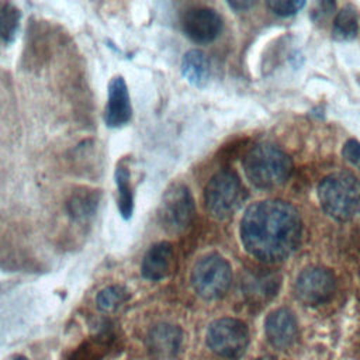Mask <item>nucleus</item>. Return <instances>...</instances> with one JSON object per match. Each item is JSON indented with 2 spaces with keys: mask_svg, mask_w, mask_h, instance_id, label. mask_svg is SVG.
Instances as JSON below:
<instances>
[{
  "mask_svg": "<svg viewBox=\"0 0 360 360\" xmlns=\"http://www.w3.org/2000/svg\"><path fill=\"white\" fill-rule=\"evenodd\" d=\"M301 236L300 212L281 200L252 204L240 221V239L245 249L266 263L287 259L298 248Z\"/></svg>",
  "mask_w": 360,
  "mask_h": 360,
  "instance_id": "1",
  "label": "nucleus"
},
{
  "mask_svg": "<svg viewBox=\"0 0 360 360\" xmlns=\"http://www.w3.org/2000/svg\"><path fill=\"white\" fill-rule=\"evenodd\" d=\"M318 198L325 214L347 221L360 208V180L350 172H335L319 183Z\"/></svg>",
  "mask_w": 360,
  "mask_h": 360,
  "instance_id": "2",
  "label": "nucleus"
},
{
  "mask_svg": "<svg viewBox=\"0 0 360 360\" xmlns=\"http://www.w3.org/2000/svg\"><path fill=\"white\" fill-rule=\"evenodd\" d=\"M243 170L248 180L259 188H273L283 184L291 174L290 156L274 145L253 146L243 158Z\"/></svg>",
  "mask_w": 360,
  "mask_h": 360,
  "instance_id": "3",
  "label": "nucleus"
},
{
  "mask_svg": "<svg viewBox=\"0 0 360 360\" xmlns=\"http://www.w3.org/2000/svg\"><path fill=\"white\" fill-rule=\"evenodd\" d=\"M245 200L243 186L231 170H221L215 173L205 186L204 201L205 208L211 217L217 219H226L232 217Z\"/></svg>",
  "mask_w": 360,
  "mask_h": 360,
  "instance_id": "4",
  "label": "nucleus"
},
{
  "mask_svg": "<svg viewBox=\"0 0 360 360\" xmlns=\"http://www.w3.org/2000/svg\"><path fill=\"white\" fill-rule=\"evenodd\" d=\"M195 217L194 198L183 183L170 184L160 200L158 221L162 229L170 235L186 232Z\"/></svg>",
  "mask_w": 360,
  "mask_h": 360,
  "instance_id": "5",
  "label": "nucleus"
},
{
  "mask_svg": "<svg viewBox=\"0 0 360 360\" xmlns=\"http://www.w3.org/2000/svg\"><path fill=\"white\" fill-rule=\"evenodd\" d=\"M232 283V269L218 253L201 257L193 267L191 285L204 300H218L226 294Z\"/></svg>",
  "mask_w": 360,
  "mask_h": 360,
  "instance_id": "6",
  "label": "nucleus"
},
{
  "mask_svg": "<svg viewBox=\"0 0 360 360\" xmlns=\"http://www.w3.org/2000/svg\"><path fill=\"white\" fill-rule=\"evenodd\" d=\"M249 343L246 325L235 318H221L214 321L207 330L208 347L221 357H240Z\"/></svg>",
  "mask_w": 360,
  "mask_h": 360,
  "instance_id": "7",
  "label": "nucleus"
},
{
  "mask_svg": "<svg viewBox=\"0 0 360 360\" xmlns=\"http://www.w3.org/2000/svg\"><path fill=\"white\" fill-rule=\"evenodd\" d=\"M336 281L330 270L323 267H307L295 281V295L307 305L326 302L335 292Z\"/></svg>",
  "mask_w": 360,
  "mask_h": 360,
  "instance_id": "8",
  "label": "nucleus"
},
{
  "mask_svg": "<svg viewBox=\"0 0 360 360\" xmlns=\"http://www.w3.org/2000/svg\"><path fill=\"white\" fill-rule=\"evenodd\" d=\"M181 30L197 44L212 42L222 31V17L210 7H193L181 15Z\"/></svg>",
  "mask_w": 360,
  "mask_h": 360,
  "instance_id": "9",
  "label": "nucleus"
},
{
  "mask_svg": "<svg viewBox=\"0 0 360 360\" xmlns=\"http://www.w3.org/2000/svg\"><path fill=\"white\" fill-rule=\"evenodd\" d=\"M107 93L104 122L110 128H121L127 125L132 117L131 97L124 77L114 76L108 83Z\"/></svg>",
  "mask_w": 360,
  "mask_h": 360,
  "instance_id": "10",
  "label": "nucleus"
},
{
  "mask_svg": "<svg viewBox=\"0 0 360 360\" xmlns=\"http://www.w3.org/2000/svg\"><path fill=\"white\" fill-rule=\"evenodd\" d=\"M264 326L269 342L278 349L291 346L297 338V319L294 314L287 308H278L273 311L267 316Z\"/></svg>",
  "mask_w": 360,
  "mask_h": 360,
  "instance_id": "11",
  "label": "nucleus"
},
{
  "mask_svg": "<svg viewBox=\"0 0 360 360\" xmlns=\"http://www.w3.org/2000/svg\"><path fill=\"white\" fill-rule=\"evenodd\" d=\"M174 264L173 248L169 242H158L145 253L141 264V273L145 278L158 281L167 277Z\"/></svg>",
  "mask_w": 360,
  "mask_h": 360,
  "instance_id": "12",
  "label": "nucleus"
},
{
  "mask_svg": "<svg viewBox=\"0 0 360 360\" xmlns=\"http://www.w3.org/2000/svg\"><path fill=\"white\" fill-rule=\"evenodd\" d=\"M149 349L159 357L173 356L181 343V330L170 323H159L149 332Z\"/></svg>",
  "mask_w": 360,
  "mask_h": 360,
  "instance_id": "13",
  "label": "nucleus"
},
{
  "mask_svg": "<svg viewBox=\"0 0 360 360\" xmlns=\"http://www.w3.org/2000/svg\"><path fill=\"white\" fill-rule=\"evenodd\" d=\"M181 75L194 87H204L210 80V60L200 49H190L181 60Z\"/></svg>",
  "mask_w": 360,
  "mask_h": 360,
  "instance_id": "14",
  "label": "nucleus"
},
{
  "mask_svg": "<svg viewBox=\"0 0 360 360\" xmlns=\"http://www.w3.org/2000/svg\"><path fill=\"white\" fill-rule=\"evenodd\" d=\"M115 186H117V205L121 217L124 219H129L134 212V188L131 184V170L128 165V159H122L118 162L115 167Z\"/></svg>",
  "mask_w": 360,
  "mask_h": 360,
  "instance_id": "15",
  "label": "nucleus"
},
{
  "mask_svg": "<svg viewBox=\"0 0 360 360\" xmlns=\"http://www.w3.org/2000/svg\"><path fill=\"white\" fill-rule=\"evenodd\" d=\"M100 193L91 188H77L72 193L70 198L68 200V212L75 221H87L90 219L98 207Z\"/></svg>",
  "mask_w": 360,
  "mask_h": 360,
  "instance_id": "16",
  "label": "nucleus"
},
{
  "mask_svg": "<svg viewBox=\"0 0 360 360\" xmlns=\"http://www.w3.org/2000/svg\"><path fill=\"white\" fill-rule=\"evenodd\" d=\"M359 18L354 7H342L333 21V37L339 41H349L357 35Z\"/></svg>",
  "mask_w": 360,
  "mask_h": 360,
  "instance_id": "17",
  "label": "nucleus"
},
{
  "mask_svg": "<svg viewBox=\"0 0 360 360\" xmlns=\"http://www.w3.org/2000/svg\"><path fill=\"white\" fill-rule=\"evenodd\" d=\"M280 278L274 274H262L246 281V294L255 301H267L277 294Z\"/></svg>",
  "mask_w": 360,
  "mask_h": 360,
  "instance_id": "18",
  "label": "nucleus"
},
{
  "mask_svg": "<svg viewBox=\"0 0 360 360\" xmlns=\"http://www.w3.org/2000/svg\"><path fill=\"white\" fill-rule=\"evenodd\" d=\"M21 20V11L11 3L0 7V38L6 44H13Z\"/></svg>",
  "mask_w": 360,
  "mask_h": 360,
  "instance_id": "19",
  "label": "nucleus"
},
{
  "mask_svg": "<svg viewBox=\"0 0 360 360\" xmlns=\"http://www.w3.org/2000/svg\"><path fill=\"white\" fill-rule=\"evenodd\" d=\"M128 300V291L122 285H110L103 288L96 298L98 309L104 312L115 311Z\"/></svg>",
  "mask_w": 360,
  "mask_h": 360,
  "instance_id": "20",
  "label": "nucleus"
},
{
  "mask_svg": "<svg viewBox=\"0 0 360 360\" xmlns=\"http://www.w3.org/2000/svg\"><path fill=\"white\" fill-rule=\"evenodd\" d=\"M305 6V1L301 0H270L267 1V7L277 15L288 17L298 13Z\"/></svg>",
  "mask_w": 360,
  "mask_h": 360,
  "instance_id": "21",
  "label": "nucleus"
},
{
  "mask_svg": "<svg viewBox=\"0 0 360 360\" xmlns=\"http://www.w3.org/2000/svg\"><path fill=\"white\" fill-rule=\"evenodd\" d=\"M345 159L353 166L360 169V142L356 139H349L343 146Z\"/></svg>",
  "mask_w": 360,
  "mask_h": 360,
  "instance_id": "22",
  "label": "nucleus"
},
{
  "mask_svg": "<svg viewBox=\"0 0 360 360\" xmlns=\"http://www.w3.org/2000/svg\"><path fill=\"white\" fill-rule=\"evenodd\" d=\"M228 4H229V7H232L233 10L240 11V10H248V8H250L252 6H255V1H229Z\"/></svg>",
  "mask_w": 360,
  "mask_h": 360,
  "instance_id": "23",
  "label": "nucleus"
},
{
  "mask_svg": "<svg viewBox=\"0 0 360 360\" xmlns=\"http://www.w3.org/2000/svg\"><path fill=\"white\" fill-rule=\"evenodd\" d=\"M256 360H277V359L273 357V356H262V357H259Z\"/></svg>",
  "mask_w": 360,
  "mask_h": 360,
  "instance_id": "24",
  "label": "nucleus"
},
{
  "mask_svg": "<svg viewBox=\"0 0 360 360\" xmlns=\"http://www.w3.org/2000/svg\"><path fill=\"white\" fill-rule=\"evenodd\" d=\"M13 360H27V359H25V357H21V356H20V357H15V359H13Z\"/></svg>",
  "mask_w": 360,
  "mask_h": 360,
  "instance_id": "25",
  "label": "nucleus"
}]
</instances>
